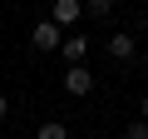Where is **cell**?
<instances>
[{"label": "cell", "instance_id": "6da1fadb", "mask_svg": "<svg viewBox=\"0 0 148 139\" xmlns=\"http://www.w3.org/2000/svg\"><path fill=\"white\" fill-rule=\"evenodd\" d=\"M59 45H64L59 25H54V20H40V25H35V50H59Z\"/></svg>", "mask_w": 148, "mask_h": 139}, {"label": "cell", "instance_id": "7a4b0ae2", "mask_svg": "<svg viewBox=\"0 0 148 139\" xmlns=\"http://www.w3.org/2000/svg\"><path fill=\"white\" fill-rule=\"evenodd\" d=\"M64 90H69V95H89V90H94V75H89L84 65H69V75H64Z\"/></svg>", "mask_w": 148, "mask_h": 139}, {"label": "cell", "instance_id": "3957f363", "mask_svg": "<svg viewBox=\"0 0 148 139\" xmlns=\"http://www.w3.org/2000/svg\"><path fill=\"white\" fill-rule=\"evenodd\" d=\"M59 50H64V60H69V65H84L89 40H84V35H64V45H59Z\"/></svg>", "mask_w": 148, "mask_h": 139}, {"label": "cell", "instance_id": "277c9868", "mask_svg": "<svg viewBox=\"0 0 148 139\" xmlns=\"http://www.w3.org/2000/svg\"><path fill=\"white\" fill-rule=\"evenodd\" d=\"M109 55H114V60H133V35H123V30L109 35Z\"/></svg>", "mask_w": 148, "mask_h": 139}, {"label": "cell", "instance_id": "5b68a950", "mask_svg": "<svg viewBox=\"0 0 148 139\" xmlns=\"http://www.w3.org/2000/svg\"><path fill=\"white\" fill-rule=\"evenodd\" d=\"M79 20V0H59L54 5V25H74Z\"/></svg>", "mask_w": 148, "mask_h": 139}, {"label": "cell", "instance_id": "8992f818", "mask_svg": "<svg viewBox=\"0 0 148 139\" xmlns=\"http://www.w3.org/2000/svg\"><path fill=\"white\" fill-rule=\"evenodd\" d=\"M40 139H69V129L59 119H49V124H40Z\"/></svg>", "mask_w": 148, "mask_h": 139}, {"label": "cell", "instance_id": "52a82bcc", "mask_svg": "<svg viewBox=\"0 0 148 139\" xmlns=\"http://www.w3.org/2000/svg\"><path fill=\"white\" fill-rule=\"evenodd\" d=\"M123 139H148V124H143V119H138V124H128V129H123Z\"/></svg>", "mask_w": 148, "mask_h": 139}, {"label": "cell", "instance_id": "ba28073f", "mask_svg": "<svg viewBox=\"0 0 148 139\" xmlns=\"http://www.w3.org/2000/svg\"><path fill=\"white\" fill-rule=\"evenodd\" d=\"M5 109H10V104H5V95H0V119H5Z\"/></svg>", "mask_w": 148, "mask_h": 139}, {"label": "cell", "instance_id": "9c48e42d", "mask_svg": "<svg viewBox=\"0 0 148 139\" xmlns=\"http://www.w3.org/2000/svg\"><path fill=\"white\" fill-rule=\"evenodd\" d=\"M143 124H148V99H143Z\"/></svg>", "mask_w": 148, "mask_h": 139}, {"label": "cell", "instance_id": "30bf717a", "mask_svg": "<svg viewBox=\"0 0 148 139\" xmlns=\"http://www.w3.org/2000/svg\"><path fill=\"white\" fill-rule=\"evenodd\" d=\"M143 65H148V55H143Z\"/></svg>", "mask_w": 148, "mask_h": 139}]
</instances>
